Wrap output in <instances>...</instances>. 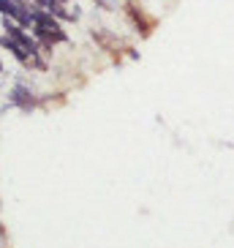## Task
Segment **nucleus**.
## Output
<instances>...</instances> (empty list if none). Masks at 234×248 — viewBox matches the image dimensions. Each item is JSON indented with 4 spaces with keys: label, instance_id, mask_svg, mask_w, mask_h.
I'll return each mask as SVG.
<instances>
[{
    "label": "nucleus",
    "instance_id": "nucleus-1",
    "mask_svg": "<svg viewBox=\"0 0 234 248\" xmlns=\"http://www.w3.org/2000/svg\"><path fill=\"white\" fill-rule=\"evenodd\" d=\"M30 14H33V33H36V38L44 46H52V44H58V41H66L68 38L66 33H63V28H60L58 16H52L46 8L30 6Z\"/></svg>",
    "mask_w": 234,
    "mask_h": 248
},
{
    "label": "nucleus",
    "instance_id": "nucleus-2",
    "mask_svg": "<svg viewBox=\"0 0 234 248\" xmlns=\"http://www.w3.org/2000/svg\"><path fill=\"white\" fill-rule=\"evenodd\" d=\"M3 30H6V36L8 38H14L16 44L22 46L25 52H28L30 58H38V55H41V46H38V41L33 36H28V33H25V28L19 22H3Z\"/></svg>",
    "mask_w": 234,
    "mask_h": 248
},
{
    "label": "nucleus",
    "instance_id": "nucleus-3",
    "mask_svg": "<svg viewBox=\"0 0 234 248\" xmlns=\"http://www.w3.org/2000/svg\"><path fill=\"white\" fill-rule=\"evenodd\" d=\"M128 14H131V19L136 22V28L142 30V36H150V30H153V19H147L142 11H136V8H128Z\"/></svg>",
    "mask_w": 234,
    "mask_h": 248
},
{
    "label": "nucleus",
    "instance_id": "nucleus-4",
    "mask_svg": "<svg viewBox=\"0 0 234 248\" xmlns=\"http://www.w3.org/2000/svg\"><path fill=\"white\" fill-rule=\"evenodd\" d=\"M11 101H14L16 107H22V109H30V107L36 104V98H33V93H28L25 88H16L14 95H11Z\"/></svg>",
    "mask_w": 234,
    "mask_h": 248
},
{
    "label": "nucleus",
    "instance_id": "nucleus-5",
    "mask_svg": "<svg viewBox=\"0 0 234 248\" xmlns=\"http://www.w3.org/2000/svg\"><path fill=\"white\" fill-rule=\"evenodd\" d=\"M33 3H38V6H46V0H33Z\"/></svg>",
    "mask_w": 234,
    "mask_h": 248
},
{
    "label": "nucleus",
    "instance_id": "nucleus-6",
    "mask_svg": "<svg viewBox=\"0 0 234 248\" xmlns=\"http://www.w3.org/2000/svg\"><path fill=\"white\" fill-rule=\"evenodd\" d=\"M58 3H68V0H58Z\"/></svg>",
    "mask_w": 234,
    "mask_h": 248
},
{
    "label": "nucleus",
    "instance_id": "nucleus-7",
    "mask_svg": "<svg viewBox=\"0 0 234 248\" xmlns=\"http://www.w3.org/2000/svg\"><path fill=\"white\" fill-rule=\"evenodd\" d=\"M0 71H3V63H0Z\"/></svg>",
    "mask_w": 234,
    "mask_h": 248
}]
</instances>
